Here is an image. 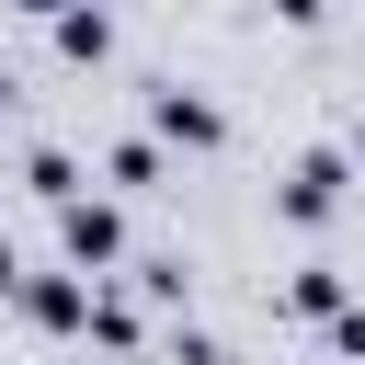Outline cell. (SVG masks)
I'll return each mask as SVG.
<instances>
[{"mask_svg":"<svg viewBox=\"0 0 365 365\" xmlns=\"http://www.w3.org/2000/svg\"><path fill=\"white\" fill-rule=\"evenodd\" d=\"M342 194H354V148H297L285 182H274V217H285V228H331Z\"/></svg>","mask_w":365,"mask_h":365,"instance_id":"1","label":"cell"},{"mask_svg":"<svg viewBox=\"0 0 365 365\" xmlns=\"http://www.w3.org/2000/svg\"><path fill=\"white\" fill-rule=\"evenodd\" d=\"M148 137L205 160V148H228V103H217V91H194V80H148Z\"/></svg>","mask_w":365,"mask_h":365,"instance_id":"2","label":"cell"},{"mask_svg":"<svg viewBox=\"0 0 365 365\" xmlns=\"http://www.w3.org/2000/svg\"><path fill=\"white\" fill-rule=\"evenodd\" d=\"M57 251H68L80 274H114V262H125V205H114V194H68V205H57Z\"/></svg>","mask_w":365,"mask_h":365,"instance_id":"3","label":"cell"},{"mask_svg":"<svg viewBox=\"0 0 365 365\" xmlns=\"http://www.w3.org/2000/svg\"><path fill=\"white\" fill-rule=\"evenodd\" d=\"M91 297H103V274H80V262H68V274H23V297H11V308H23L34 331L80 342V331H91Z\"/></svg>","mask_w":365,"mask_h":365,"instance_id":"4","label":"cell"},{"mask_svg":"<svg viewBox=\"0 0 365 365\" xmlns=\"http://www.w3.org/2000/svg\"><path fill=\"white\" fill-rule=\"evenodd\" d=\"M342 308H354L342 262H297V274H285V319H342Z\"/></svg>","mask_w":365,"mask_h":365,"instance_id":"5","label":"cell"},{"mask_svg":"<svg viewBox=\"0 0 365 365\" xmlns=\"http://www.w3.org/2000/svg\"><path fill=\"white\" fill-rule=\"evenodd\" d=\"M57 57L103 68V57H114V11H103V0H68V11H57Z\"/></svg>","mask_w":365,"mask_h":365,"instance_id":"6","label":"cell"},{"mask_svg":"<svg viewBox=\"0 0 365 365\" xmlns=\"http://www.w3.org/2000/svg\"><path fill=\"white\" fill-rule=\"evenodd\" d=\"M80 342H103V354H148V319H137V297H114V285H103V297H91V331H80Z\"/></svg>","mask_w":365,"mask_h":365,"instance_id":"7","label":"cell"},{"mask_svg":"<svg viewBox=\"0 0 365 365\" xmlns=\"http://www.w3.org/2000/svg\"><path fill=\"white\" fill-rule=\"evenodd\" d=\"M103 182L114 194H160V137H114L103 148Z\"/></svg>","mask_w":365,"mask_h":365,"instance_id":"8","label":"cell"},{"mask_svg":"<svg viewBox=\"0 0 365 365\" xmlns=\"http://www.w3.org/2000/svg\"><path fill=\"white\" fill-rule=\"evenodd\" d=\"M23 182H34L46 205H68V194H80V160H68V148H23Z\"/></svg>","mask_w":365,"mask_h":365,"instance_id":"9","label":"cell"},{"mask_svg":"<svg viewBox=\"0 0 365 365\" xmlns=\"http://www.w3.org/2000/svg\"><path fill=\"white\" fill-rule=\"evenodd\" d=\"M182 285H194L182 251H148V262H137V297H148V308H182Z\"/></svg>","mask_w":365,"mask_h":365,"instance_id":"10","label":"cell"},{"mask_svg":"<svg viewBox=\"0 0 365 365\" xmlns=\"http://www.w3.org/2000/svg\"><path fill=\"white\" fill-rule=\"evenodd\" d=\"M319 342H331L342 365H365V308H342V319H319Z\"/></svg>","mask_w":365,"mask_h":365,"instance_id":"11","label":"cell"},{"mask_svg":"<svg viewBox=\"0 0 365 365\" xmlns=\"http://www.w3.org/2000/svg\"><path fill=\"white\" fill-rule=\"evenodd\" d=\"M319 11H331V0H274V23H297V34H308Z\"/></svg>","mask_w":365,"mask_h":365,"instance_id":"12","label":"cell"},{"mask_svg":"<svg viewBox=\"0 0 365 365\" xmlns=\"http://www.w3.org/2000/svg\"><path fill=\"white\" fill-rule=\"evenodd\" d=\"M11 297H23V251L0 240V308H11Z\"/></svg>","mask_w":365,"mask_h":365,"instance_id":"13","label":"cell"},{"mask_svg":"<svg viewBox=\"0 0 365 365\" xmlns=\"http://www.w3.org/2000/svg\"><path fill=\"white\" fill-rule=\"evenodd\" d=\"M11 103H23V80H11V68H0V125H11Z\"/></svg>","mask_w":365,"mask_h":365,"instance_id":"14","label":"cell"},{"mask_svg":"<svg viewBox=\"0 0 365 365\" xmlns=\"http://www.w3.org/2000/svg\"><path fill=\"white\" fill-rule=\"evenodd\" d=\"M342 148H354V160H365V114H354V137H342Z\"/></svg>","mask_w":365,"mask_h":365,"instance_id":"15","label":"cell"}]
</instances>
